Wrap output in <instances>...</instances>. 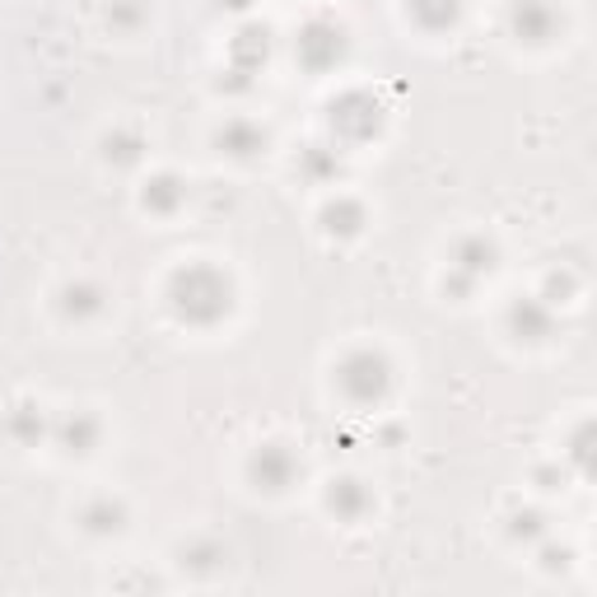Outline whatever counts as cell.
<instances>
[{
	"instance_id": "6da1fadb",
	"label": "cell",
	"mask_w": 597,
	"mask_h": 597,
	"mask_svg": "<svg viewBox=\"0 0 597 597\" xmlns=\"http://www.w3.org/2000/svg\"><path fill=\"white\" fill-rule=\"evenodd\" d=\"M173 313H178L183 323H197V327H210L220 323L224 313H230L234 304V290L230 280H224V271L215 267H187L173 276Z\"/></svg>"
},
{
	"instance_id": "7a4b0ae2",
	"label": "cell",
	"mask_w": 597,
	"mask_h": 597,
	"mask_svg": "<svg viewBox=\"0 0 597 597\" xmlns=\"http://www.w3.org/2000/svg\"><path fill=\"white\" fill-rule=\"evenodd\" d=\"M337 383L350 401H360V407H374V401L388 397L393 388V364L374 355V350H355V355H346L341 368H337Z\"/></svg>"
},
{
	"instance_id": "3957f363",
	"label": "cell",
	"mask_w": 597,
	"mask_h": 597,
	"mask_svg": "<svg viewBox=\"0 0 597 597\" xmlns=\"http://www.w3.org/2000/svg\"><path fill=\"white\" fill-rule=\"evenodd\" d=\"M341 51H346V33L331 20H313L304 33H298V57H304V66H313V70H327L331 61H341Z\"/></svg>"
},
{
	"instance_id": "277c9868",
	"label": "cell",
	"mask_w": 597,
	"mask_h": 597,
	"mask_svg": "<svg viewBox=\"0 0 597 597\" xmlns=\"http://www.w3.org/2000/svg\"><path fill=\"white\" fill-rule=\"evenodd\" d=\"M248 471H253V481H257L261 490H285V485L298 477V463H294V453H290L285 444H261V448L253 453Z\"/></svg>"
},
{
	"instance_id": "5b68a950",
	"label": "cell",
	"mask_w": 597,
	"mask_h": 597,
	"mask_svg": "<svg viewBox=\"0 0 597 597\" xmlns=\"http://www.w3.org/2000/svg\"><path fill=\"white\" fill-rule=\"evenodd\" d=\"M508 24H514V38H523V43H551L555 28H560V14L547 5V0H518L514 14H508Z\"/></svg>"
},
{
	"instance_id": "8992f818",
	"label": "cell",
	"mask_w": 597,
	"mask_h": 597,
	"mask_svg": "<svg viewBox=\"0 0 597 597\" xmlns=\"http://www.w3.org/2000/svg\"><path fill=\"white\" fill-rule=\"evenodd\" d=\"M350 121H360V140L378 131V103L368 94H346L341 103H331V131H346Z\"/></svg>"
},
{
	"instance_id": "52a82bcc",
	"label": "cell",
	"mask_w": 597,
	"mask_h": 597,
	"mask_svg": "<svg viewBox=\"0 0 597 597\" xmlns=\"http://www.w3.org/2000/svg\"><path fill=\"white\" fill-rule=\"evenodd\" d=\"M51 438H57L66 453H90L98 444V420L90 411H75V415H66L51 425Z\"/></svg>"
},
{
	"instance_id": "ba28073f",
	"label": "cell",
	"mask_w": 597,
	"mask_h": 597,
	"mask_svg": "<svg viewBox=\"0 0 597 597\" xmlns=\"http://www.w3.org/2000/svg\"><path fill=\"white\" fill-rule=\"evenodd\" d=\"M508 323H514V331L523 341H541L551 337V308L541 304V298H523V304H514V313H508Z\"/></svg>"
},
{
	"instance_id": "9c48e42d",
	"label": "cell",
	"mask_w": 597,
	"mask_h": 597,
	"mask_svg": "<svg viewBox=\"0 0 597 597\" xmlns=\"http://www.w3.org/2000/svg\"><path fill=\"white\" fill-rule=\"evenodd\" d=\"M327 504L337 508L341 518L355 523V518L364 514V508H368V490H364L355 477H341V481H331V490H327Z\"/></svg>"
},
{
	"instance_id": "30bf717a",
	"label": "cell",
	"mask_w": 597,
	"mask_h": 597,
	"mask_svg": "<svg viewBox=\"0 0 597 597\" xmlns=\"http://www.w3.org/2000/svg\"><path fill=\"white\" fill-rule=\"evenodd\" d=\"M453 267H458L467 280H477L495 267V248H490L485 238H467V243H458V261H453Z\"/></svg>"
},
{
	"instance_id": "8fae6325",
	"label": "cell",
	"mask_w": 597,
	"mask_h": 597,
	"mask_svg": "<svg viewBox=\"0 0 597 597\" xmlns=\"http://www.w3.org/2000/svg\"><path fill=\"white\" fill-rule=\"evenodd\" d=\"M458 0H411V14H415V24L420 28H448V24H458Z\"/></svg>"
},
{
	"instance_id": "7c38bea8",
	"label": "cell",
	"mask_w": 597,
	"mask_h": 597,
	"mask_svg": "<svg viewBox=\"0 0 597 597\" xmlns=\"http://www.w3.org/2000/svg\"><path fill=\"white\" fill-rule=\"evenodd\" d=\"M220 145L230 154H238V160H248V154H257L261 145H267V136H261L253 121H230V127L220 131Z\"/></svg>"
},
{
	"instance_id": "4fadbf2b",
	"label": "cell",
	"mask_w": 597,
	"mask_h": 597,
	"mask_svg": "<svg viewBox=\"0 0 597 597\" xmlns=\"http://www.w3.org/2000/svg\"><path fill=\"white\" fill-rule=\"evenodd\" d=\"M187 197V187L173 178V173H164V178H154L150 187H145V206L150 210H160V215H168V210H178V201Z\"/></svg>"
},
{
	"instance_id": "5bb4252c",
	"label": "cell",
	"mask_w": 597,
	"mask_h": 597,
	"mask_svg": "<svg viewBox=\"0 0 597 597\" xmlns=\"http://www.w3.org/2000/svg\"><path fill=\"white\" fill-rule=\"evenodd\" d=\"M121 518H127V508L113 504V500H94L90 508H84V528L90 532H117Z\"/></svg>"
},
{
	"instance_id": "9a60e30c",
	"label": "cell",
	"mask_w": 597,
	"mask_h": 597,
	"mask_svg": "<svg viewBox=\"0 0 597 597\" xmlns=\"http://www.w3.org/2000/svg\"><path fill=\"white\" fill-rule=\"evenodd\" d=\"M61 308H66V318H94V313L103 308V294L94 285H70Z\"/></svg>"
},
{
	"instance_id": "2e32d148",
	"label": "cell",
	"mask_w": 597,
	"mask_h": 597,
	"mask_svg": "<svg viewBox=\"0 0 597 597\" xmlns=\"http://www.w3.org/2000/svg\"><path fill=\"white\" fill-rule=\"evenodd\" d=\"M360 220H364V210H360L355 201H341V206L327 210V230H331V234H337V230H341V234H355Z\"/></svg>"
},
{
	"instance_id": "e0dca14e",
	"label": "cell",
	"mask_w": 597,
	"mask_h": 597,
	"mask_svg": "<svg viewBox=\"0 0 597 597\" xmlns=\"http://www.w3.org/2000/svg\"><path fill=\"white\" fill-rule=\"evenodd\" d=\"M14 434L28 438V444H33V438L51 434V425H47V420L38 415V407H20V411H14Z\"/></svg>"
},
{
	"instance_id": "ac0fdd59",
	"label": "cell",
	"mask_w": 597,
	"mask_h": 597,
	"mask_svg": "<svg viewBox=\"0 0 597 597\" xmlns=\"http://www.w3.org/2000/svg\"><path fill=\"white\" fill-rule=\"evenodd\" d=\"M508 532H514L518 541H537V537H547V518L528 508V514H514V528H508Z\"/></svg>"
},
{
	"instance_id": "d6986e66",
	"label": "cell",
	"mask_w": 597,
	"mask_h": 597,
	"mask_svg": "<svg viewBox=\"0 0 597 597\" xmlns=\"http://www.w3.org/2000/svg\"><path fill=\"white\" fill-rule=\"evenodd\" d=\"M108 160L136 164L140 160V136H108Z\"/></svg>"
}]
</instances>
